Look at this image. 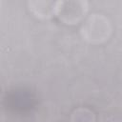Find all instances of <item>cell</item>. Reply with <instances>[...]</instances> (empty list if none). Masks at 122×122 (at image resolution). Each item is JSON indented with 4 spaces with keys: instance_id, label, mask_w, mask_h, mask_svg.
<instances>
[{
    "instance_id": "6da1fadb",
    "label": "cell",
    "mask_w": 122,
    "mask_h": 122,
    "mask_svg": "<svg viewBox=\"0 0 122 122\" xmlns=\"http://www.w3.org/2000/svg\"><path fill=\"white\" fill-rule=\"evenodd\" d=\"M112 24L109 18L101 13L91 14L83 23L80 33L82 38L91 44H101L112 34Z\"/></svg>"
},
{
    "instance_id": "7a4b0ae2",
    "label": "cell",
    "mask_w": 122,
    "mask_h": 122,
    "mask_svg": "<svg viewBox=\"0 0 122 122\" xmlns=\"http://www.w3.org/2000/svg\"><path fill=\"white\" fill-rule=\"evenodd\" d=\"M89 10L86 0H61L56 2L55 15L67 25H74L83 20Z\"/></svg>"
},
{
    "instance_id": "3957f363",
    "label": "cell",
    "mask_w": 122,
    "mask_h": 122,
    "mask_svg": "<svg viewBox=\"0 0 122 122\" xmlns=\"http://www.w3.org/2000/svg\"><path fill=\"white\" fill-rule=\"evenodd\" d=\"M56 2L50 0H31L28 2L30 11L37 18L49 19L55 15Z\"/></svg>"
},
{
    "instance_id": "277c9868",
    "label": "cell",
    "mask_w": 122,
    "mask_h": 122,
    "mask_svg": "<svg viewBox=\"0 0 122 122\" xmlns=\"http://www.w3.org/2000/svg\"><path fill=\"white\" fill-rule=\"evenodd\" d=\"M71 122H95V115L89 109L78 108L71 113Z\"/></svg>"
}]
</instances>
